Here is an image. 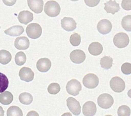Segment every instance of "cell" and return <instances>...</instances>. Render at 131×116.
I'll list each match as a JSON object with an SVG mask.
<instances>
[{
  "mask_svg": "<svg viewBox=\"0 0 131 116\" xmlns=\"http://www.w3.org/2000/svg\"><path fill=\"white\" fill-rule=\"evenodd\" d=\"M100 64L102 68L104 69H110L113 65V58L110 57H104L100 60Z\"/></svg>",
  "mask_w": 131,
  "mask_h": 116,
  "instance_id": "cb8c5ba5",
  "label": "cell"
},
{
  "mask_svg": "<svg viewBox=\"0 0 131 116\" xmlns=\"http://www.w3.org/2000/svg\"><path fill=\"white\" fill-rule=\"evenodd\" d=\"M60 86L59 84L56 83V82H53L49 85L48 88H47V91H48L49 93L51 94V95H56L58 94L60 91Z\"/></svg>",
  "mask_w": 131,
  "mask_h": 116,
  "instance_id": "f1b7e54d",
  "label": "cell"
},
{
  "mask_svg": "<svg viewBox=\"0 0 131 116\" xmlns=\"http://www.w3.org/2000/svg\"><path fill=\"white\" fill-rule=\"evenodd\" d=\"M28 5L30 10L35 13H40L43 11V0H28Z\"/></svg>",
  "mask_w": 131,
  "mask_h": 116,
  "instance_id": "5bb4252c",
  "label": "cell"
},
{
  "mask_svg": "<svg viewBox=\"0 0 131 116\" xmlns=\"http://www.w3.org/2000/svg\"><path fill=\"white\" fill-rule=\"evenodd\" d=\"M127 95H128V96H129V98H131V89L130 90H129V91H128Z\"/></svg>",
  "mask_w": 131,
  "mask_h": 116,
  "instance_id": "f35d334b",
  "label": "cell"
},
{
  "mask_svg": "<svg viewBox=\"0 0 131 116\" xmlns=\"http://www.w3.org/2000/svg\"><path fill=\"white\" fill-rule=\"evenodd\" d=\"M122 27L128 32H131V15H127L122 20Z\"/></svg>",
  "mask_w": 131,
  "mask_h": 116,
  "instance_id": "83f0119b",
  "label": "cell"
},
{
  "mask_svg": "<svg viewBox=\"0 0 131 116\" xmlns=\"http://www.w3.org/2000/svg\"><path fill=\"white\" fill-rule=\"evenodd\" d=\"M19 76L20 80L29 82L33 81L35 74L34 72L30 68L25 67L20 69L19 72Z\"/></svg>",
  "mask_w": 131,
  "mask_h": 116,
  "instance_id": "30bf717a",
  "label": "cell"
},
{
  "mask_svg": "<svg viewBox=\"0 0 131 116\" xmlns=\"http://www.w3.org/2000/svg\"><path fill=\"white\" fill-rule=\"evenodd\" d=\"M70 59L73 63L79 64L85 60L86 55L84 52L81 49H75L70 53Z\"/></svg>",
  "mask_w": 131,
  "mask_h": 116,
  "instance_id": "9c48e42d",
  "label": "cell"
},
{
  "mask_svg": "<svg viewBox=\"0 0 131 116\" xmlns=\"http://www.w3.org/2000/svg\"><path fill=\"white\" fill-rule=\"evenodd\" d=\"M29 41L26 37H18L14 43L15 48L17 49H27L29 46Z\"/></svg>",
  "mask_w": 131,
  "mask_h": 116,
  "instance_id": "e0dca14e",
  "label": "cell"
},
{
  "mask_svg": "<svg viewBox=\"0 0 131 116\" xmlns=\"http://www.w3.org/2000/svg\"><path fill=\"white\" fill-rule=\"evenodd\" d=\"M67 105L72 114L79 115L81 114V108L80 104L76 99L72 97H69L67 100Z\"/></svg>",
  "mask_w": 131,
  "mask_h": 116,
  "instance_id": "ba28073f",
  "label": "cell"
},
{
  "mask_svg": "<svg viewBox=\"0 0 131 116\" xmlns=\"http://www.w3.org/2000/svg\"><path fill=\"white\" fill-rule=\"evenodd\" d=\"M122 7L127 11L131 10V0H122Z\"/></svg>",
  "mask_w": 131,
  "mask_h": 116,
  "instance_id": "d6a6232c",
  "label": "cell"
},
{
  "mask_svg": "<svg viewBox=\"0 0 131 116\" xmlns=\"http://www.w3.org/2000/svg\"><path fill=\"white\" fill-rule=\"evenodd\" d=\"M12 60V55L8 51L5 49L0 50V63L3 65L8 64Z\"/></svg>",
  "mask_w": 131,
  "mask_h": 116,
  "instance_id": "7402d4cb",
  "label": "cell"
},
{
  "mask_svg": "<svg viewBox=\"0 0 131 116\" xmlns=\"http://www.w3.org/2000/svg\"><path fill=\"white\" fill-rule=\"evenodd\" d=\"M81 41V36L78 33H74L72 34L71 36L70 37V42L71 44L74 46H78L80 44Z\"/></svg>",
  "mask_w": 131,
  "mask_h": 116,
  "instance_id": "f546056e",
  "label": "cell"
},
{
  "mask_svg": "<svg viewBox=\"0 0 131 116\" xmlns=\"http://www.w3.org/2000/svg\"><path fill=\"white\" fill-rule=\"evenodd\" d=\"M96 112L97 107L93 102L88 101L83 105V113L84 116H94Z\"/></svg>",
  "mask_w": 131,
  "mask_h": 116,
  "instance_id": "4fadbf2b",
  "label": "cell"
},
{
  "mask_svg": "<svg viewBox=\"0 0 131 116\" xmlns=\"http://www.w3.org/2000/svg\"><path fill=\"white\" fill-rule=\"evenodd\" d=\"M72 1H79V0H71Z\"/></svg>",
  "mask_w": 131,
  "mask_h": 116,
  "instance_id": "ab89813d",
  "label": "cell"
},
{
  "mask_svg": "<svg viewBox=\"0 0 131 116\" xmlns=\"http://www.w3.org/2000/svg\"><path fill=\"white\" fill-rule=\"evenodd\" d=\"M105 116H112V115H105Z\"/></svg>",
  "mask_w": 131,
  "mask_h": 116,
  "instance_id": "60d3db41",
  "label": "cell"
},
{
  "mask_svg": "<svg viewBox=\"0 0 131 116\" xmlns=\"http://www.w3.org/2000/svg\"><path fill=\"white\" fill-rule=\"evenodd\" d=\"M18 20L20 23L26 25L33 20V15L28 10L22 11L18 15Z\"/></svg>",
  "mask_w": 131,
  "mask_h": 116,
  "instance_id": "2e32d148",
  "label": "cell"
},
{
  "mask_svg": "<svg viewBox=\"0 0 131 116\" xmlns=\"http://www.w3.org/2000/svg\"><path fill=\"white\" fill-rule=\"evenodd\" d=\"M6 115L7 116H23V114L19 107L12 106L8 109Z\"/></svg>",
  "mask_w": 131,
  "mask_h": 116,
  "instance_id": "484cf974",
  "label": "cell"
},
{
  "mask_svg": "<svg viewBox=\"0 0 131 116\" xmlns=\"http://www.w3.org/2000/svg\"><path fill=\"white\" fill-rule=\"evenodd\" d=\"M112 24L107 19L101 20L97 24V30L99 32L102 34H107L111 31Z\"/></svg>",
  "mask_w": 131,
  "mask_h": 116,
  "instance_id": "8fae6325",
  "label": "cell"
},
{
  "mask_svg": "<svg viewBox=\"0 0 131 116\" xmlns=\"http://www.w3.org/2000/svg\"><path fill=\"white\" fill-rule=\"evenodd\" d=\"M44 11L46 15L51 17H55L60 14L61 8L58 3L51 0L47 1L44 6Z\"/></svg>",
  "mask_w": 131,
  "mask_h": 116,
  "instance_id": "6da1fadb",
  "label": "cell"
},
{
  "mask_svg": "<svg viewBox=\"0 0 131 116\" xmlns=\"http://www.w3.org/2000/svg\"><path fill=\"white\" fill-rule=\"evenodd\" d=\"M120 5L115 0H110L108 2L104 3V10L108 13L115 14L120 10Z\"/></svg>",
  "mask_w": 131,
  "mask_h": 116,
  "instance_id": "ac0fdd59",
  "label": "cell"
},
{
  "mask_svg": "<svg viewBox=\"0 0 131 116\" xmlns=\"http://www.w3.org/2000/svg\"><path fill=\"white\" fill-rule=\"evenodd\" d=\"M103 51V46L99 42H93L89 45L88 52L93 56H98L102 53Z\"/></svg>",
  "mask_w": 131,
  "mask_h": 116,
  "instance_id": "d6986e66",
  "label": "cell"
},
{
  "mask_svg": "<svg viewBox=\"0 0 131 116\" xmlns=\"http://www.w3.org/2000/svg\"><path fill=\"white\" fill-rule=\"evenodd\" d=\"M51 62L49 58H42L38 60L37 63V68L41 72H46L51 69Z\"/></svg>",
  "mask_w": 131,
  "mask_h": 116,
  "instance_id": "9a60e30c",
  "label": "cell"
},
{
  "mask_svg": "<svg viewBox=\"0 0 131 116\" xmlns=\"http://www.w3.org/2000/svg\"><path fill=\"white\" fill-rule=\"evenodd\" d=\"M14 100L13 95L10 91H4L0 94V103L3 105H9Z\"/></svg>",
  "mask_w": 131,
  "mask_h": 116,
  "instance_id": "44dd1931",
  "label": "cell"
},
{
  "mask_svg": "<svg viewBox=\"0 0 131 116\" xmlns=\"http://www.w3.org/2000/svg\"><path fill=\"white\" fill-rule=\"evenodd\" d=\"M0 29H1V27H0Z\"/></svg>",
  "mask_w": 131,
  "mask_h": 116,
  "instance_id": "b9f144b4",
  "label": "cell"
},
{
  "mask_svg": "<svg viewBox=\"0 0 131 116\" xmlns=\"http://www.w3.org/2000/svg\"><path fill=\"white\" fill-rule=\"evenodd\" d=\"M121 71L123 74L129 75L131 74V63L129 62L124 63L121 67Z\"/></svg>",
  "mask_w": 131,
  "mask_h": 116,
  "instance_id": "1f68e13d",
  "label": "cell"
},
{
  "mask_svg": "<svg viewBox=\"0 0 131 116\" xmlns=\"http://www.w3.org/2000/svg\"><path fill=\"white\" fill-rule=\"evenodd\" d=\"M26 34L31 39H38L42 35V30L40 25L37 23H31L27 26Z\"/></svg>",
  "mask_w": 131,
  "mask_h": 116,
  "instance_id": "7a4b0ae2",
  "label": "cell"
},
{
  "mask_svg": "<svg viewBox=\"0 0 131 116\" xmlns=\"http://www.w3.org/2000/svg\"><path fill=\"white\" fill-rule=\"evenodd\" d=\"M24 28L20 25H14L5 30V33L6 35L10 36H19L24 32Z\"/></svg>",
  "mask_w": 131,
  "mask_h": 116,
  "instance_id": "ffe728a7",
  "label": "cell"
},
{
  "mask_svg": "<svg viewBox=\"0 0 131 116\" xmlns=\"http://www.w3.org/2000/svg\"><path fill=\"white\" fill-rule=\"evenodd\" d=\"M113 43L118 48H125L129 43V36L124 32L118 33L114 37Z\"/></svg>",
  "mask_w": 131,
  "mask_h": 116,
  "instance_id": "3957f363",
  "label": "cell"
},
{
  "mask_svg": "<svg viewBox=\"0 0 131 116\" xmlns=\"http://www.w3.org/2000/svg\"><path fill=\"white\" fill-rule=\"evenodd\" d=\"M26 116H39V114H38L36 111L32 110V111L29 112Z\"/></svg>",
  "mask_w": 131,
  "mask_h": 116,
  "instance_id": "d590c367",
  "label": "cell"
},
{
  "mask_svg": "<svg viewBox=\"0 0 131 116\" xmlns=\"http://www.w3.org/2000/svg\"><path fill=\"white\" fill-rule=\"evenodd\" d=\"M110 87L113 91L121 93L125 90V83L124 80L120 77H114L110 81Z\"/></svg>",
  "mask_w": 131,
  "mask_h": 116,
  "instance_id": "52a82bcc",
  "label": "cell"
},
{
  "mask_svg": "<svg viewBox=\"0 0 131 116\" xmlns=\"http://www.w3.org/2000/svg\"><path fill=\"white\" fill-rule=\"evenodd\" d=\"M97 102L100 107L104 109H107L111 108L113 105L114 99L111 95L107 93H104L99 96Z\"/></svg>",
  "mask_w": 131,
  "mask_h": 116,
  "instance_id": "277c9868",
  "label": "cell"
},
{
  "mask_svg": "<svg viewBox=\"0 0 131 116\" xmlns=\"http://www.w3.org/2000/svg\"><path fill=\"white\" fill-rule=\"evenodd\" d=\"M4 113L5 112H4L3 109L2 108V107L0 106V116H4Z\"/></svg>",
  "mask_w": 131,
  "mask_h": 116,
  "instance_id": "8d00e7d4",
  "label": "cell"
},
{
  "mask_svg": "<svg viewBox=\"0 0 131 116\" xmlns=\"http://www.w3.org/2000/svg\"><path fill=\"white\" fill-rule=\"evenodd\" d=\"M61 116H72V115L71 113H70V112H66V113H65V114H63V115H61Z\"/></svg>",
  "mask_w": 131,
  "mask_h": 116,
  "instance_id": "74e56055",
  "label": "cell"
},
{
  "mask_svg": "<svg viewBox=\"0 0 131 116\" xmlns=\"http://www.w3.org/2000/svg\"><path fill=\"white\" fill-rule=\"evenodd\" d=\"M67 91L69 95L77 96L81 91V84L76 79H71L67 82L66 86Z\"/></svg>",
  "mask_w": 131,
  "mask_h": 116,
  "instance_id": "5b68a950",
  "label": "cell"
},
{
  "mask_svg": "<svg viewBox=\"0 0 131 116\" xmlns=\"http://www.w3.org/2000/svg\"><path fill=\"white\" fill-rule=\"evenodd\" d=\"M99 80L98 77L94 74H88L84 77L83 83L86 88L94 89L98 86Z\"/></svg>",
  "mask_w": 131,
  "mask_h": 116,
  "instance_id": "8992f818",
  "label": "cell"
},
{
  "mask_svg": "<svg viewBox=\"0 0 131 116\" xmlns=\"http://www.w3.org/2000/svg\"><path fill=\"white\" fill-rule=\"evenodd\" d=\"M19 102L24 105H29L33 102V96L29 93H23L19 96Z\"/></svg>",
  "mask_w": 131,
  "mask_h": 116,
  "instance_id": "603a6c76",
  "label": "cell"
},
{
  "mask_svg": "<svg viewBox=\"0 0 131 116\" xmlns=\"http://www.w3.org/2000/svg\"><path fill=\"white\" fill-rule=\"evenodd\" d=\"M17 0H3V2L6 6H13L15 4Z\"/></svg>",
  "mask_w": 131,
  "mask_h": 116,
  "instance_id": "e575fe53",
  "label": "cell"
},
{
  "mask_svg": "<svg viewBox=\"0 0 131 116\" xmlns=\"http://www.w3.org/2000/svg\"><path fill=\"white\" fill-rule=\"evenodd\" d=\"M26 62V56L23 52H19L15 55V62L17 65H23Z\"/></svg>",
  "mask_w": 131,
  "mask_h": 116,
  "instance_id": "4316f807",
  "label": "cell"
},
{
  "mask_svg": "<svg viewBox=\"0 0 131 116\" xmlns=\"http://www.w3.org/2000/svg\"><path fill=\"white\" fill-rule=\"evenodd\" d=\"M101 0H84L86 5L89 7H95L99 3Z\"/></svg>",
  "mask_w": 131,
  "mask_h": 116,
  "instance_id": "836d02e7",
  "label": "cell"
},
{
  "mask_svg": "<svg viewBox=\"0 0 131 116\" xmlns=\"http://www.w3.org/2000/svg\"><path fill=\"white\" fill-rule=\"evenodd\" d=\"M61 27L66 31H73L76 29L77 24L74 19L70 17L63 18L61 21Z\"/></svg>",
  "mask_w": 131,
  "mask_h": 116,
  "instance_id": "7c38bea8",
  "label": "cell"
},
{
  "mask_svg": "<svg viewBox=\"0 0 131 116\" xmlns=\"http://www.w3.org/2000/svg\"><path fill=\"white\" fill-rule=\"evenodd\" d=\"M9 81L6 75L0 72V93L5 91L8 88Z\"/></svg>",
  "mask_w": 131,
  "mask_h": 116,
  "instance_id": "d4e9b609",
  "label": "cell"
},
{
  "mask_svg": "<svg viewBox=\"0 0 131 116\" xmlns=\"http://www.w3.org/2000/svg\"><path fill=\"white\" fill-rule=\"evenodd\" d=\"M130 109L127 105H122L118 109V116H130Z\"/></svg>",
  "mask_w": 131,
  "mask_h": 116,
  "instance_id": "4dcf8cb0",
  "label": "cell"
}]
</instances>
